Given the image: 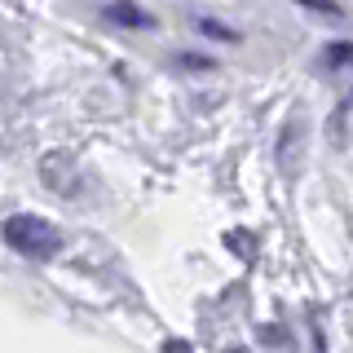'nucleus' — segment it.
<instances>
[{"mask_svg": "<svg viewBox=\"0 0 353 353\" xmlns=\"http://www.w3.org/2000/svg\"><path fill=\"white\" fill-rule=\"evenodd\" d=\"M5 243L22 256H36V261H49L62 252V230L44 216H9L5 221Z\"/></svg>", "mask_w": 353, "mask_h": 353, "instance_id": "1", "label": "nucleus"}, {"mask_svg": "<svg viewBox=\"0 0 353 353\" xmlns=\"http://www.w3.org/2000/svg\"><path fill=\"white\" fill-rule=\"evenodd\" d=\"M102 14L110 22H124V27H154V18L146 14V9H137V5H128V0H115V5H106Z\"/></svg>", "mask_w": 353, "mask_h": 353, "instance_id": "2", "label": "nucleus"}, {"mask_svg": "<svg viewBox=\"0 0 353 353\" xmlns=\"http://www.w3.org/2000/svg\"><path fill=\"white\" fill-rule=\"evenodd\" d=\"M194 27L203 31V36H216V40H230V44L239 40V36H234V31H230V27H221V22H212V18H194Z\"/></svg>", "mask_w": 353, "mask_h": 353, "instance_id": "3", "label": "nucleus"}, {"mask_svg": "<svg viewBox=\"0 0 353 353\" xmlns=\"http://www.w3.org/2000/svg\"><path fill=\"white\" fill-rule=\"evenodd\" d=\"M327 66H340V62H353V44H340V49H327L323 53Z\"/></svg>", "mask_w": 353, "mask_h": 353, "instance_id": "4", "label": "nucleus"}, {"mask_svg": "<svg viewBox=\"0 0 353 353\" xmlns=\"http://www.w3.org/2000/svg\"><path fill=\"white\" fill-rule=\"evenodd\" d=\"M301 5H309V9H318L323 18H340V9L331 5V0H301Z\"/></svg>", "mask_w": 353, "mask_h": 353, "instance_id": "5", "label": "nucleus"}]
</instances>
